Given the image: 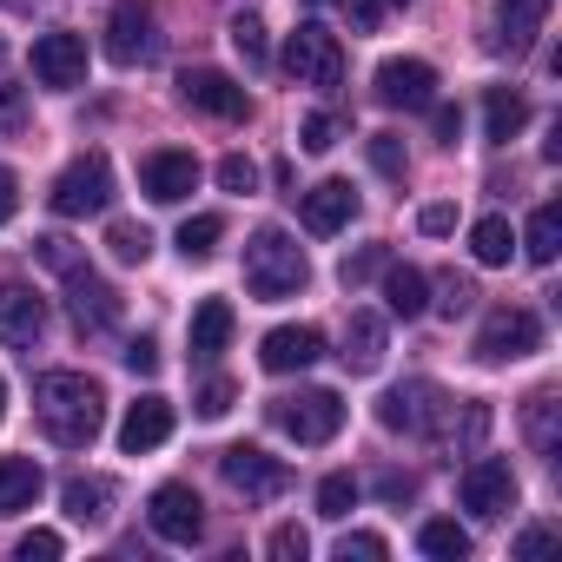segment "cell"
Instances as JSON below:
<instances>
[{"label": "cell", "mask_w": 562, "mask_h": 562, "mask_svg": "<svg viewBox=\"0 0 562 562\" xmlns=\"http://www.w3.org/2000/svg\"><path fill=\"white\" fill-rule=\"evenodd\" d=\"M34 411H41V430L60 450H87L106 430V391L87 371H47L34 384Z\"/></svg>", "instance_id": "6da1fadb"}, {"label": "cell", "mask_w": 562, "mask_h": 562, "mask_svg": "<svg viewBox=\"0 0 562 562\" xmlns=\"http://www.w3.org/2000/svg\"><path fill=\"white\" fill-rule=\"evenodd\" d=\"M245 285H251V299H265V305L299 299V292L312 285V258L299 251V238H292V232L258 225V232H251V245H245Z\"/></svg>", "instance_id": "7a4b0ae2"}, {"label": "cell", "mask_w": 562, "mask_h": 562, "mask_svg": "<svg viewBox=\"0 0 562 562\" xmlns=\"http://www.w3.org/2000/svg\"><path fill=\"white\" fill-rule=\"evenodd\" d=\"M47 205H54L60 218H93V212H106V205H113V159H106V153H80V159L54 179Z\"/></svg>", "instance_id": "3957f363"}, {"label": "cell", "mask_w": 562, "mask_h": 562, "mask_svg": "<svg viewBox=\"0 0 562 562\" xmlns=\"http://www.w3.org/2000/svg\"><path fill=\"white\" fill-rule=\"evenodd\" d=\"M271 424L299 437V443H331L345 430V397L338 391H292V397H271Z\"/></svg>", "instance_id": "277c9868"}, {"label": "cell", "mask_w": 562, "mask_h": 562, "mask_svg": "<svg viewBox=\"0 0 562 562\" xmlns=\"http://www.w3.org/2000/svg\"><path fill=\"white\" fill-rule=\"evenodd\" d=\"M285 67H292L299 87H318V93L345 87V47H338V34L318 27V21H305V27L285 41Z\"/></svg>", "instance_id": "5b68a950"}, {"label": "cell", "mask_w": 562, "mask_h": 562, "mask_svg": "<svg viewBox=\"0 0 562 562\" xmlns=\"http://www.w3.org/2000/svg\"><path fill=\"white\" fill-rule=\"evenodd\" d=\"M218 476H225L245 503H271V496H285V490H292V470L278 463V457H265L258 443H232V450H218Z\"/></svg>", "instance_id": "8992f818"}, {"label": "cell", "mask_w": 562, "mask_h": 562, "mask_svg": "<svg viewBox=\"0 0 562 562\" xmlns=\"http://www.w3.org/2000/svg\"><path fill=\"white\" fill-rule=\"evenodd\" d=\"M529 351H542V318H536V312L503 305V312L483 318V331H476V358H483V364H516V358H529Z\"/></svg>", "instance_id": "52a82bcc"}, {"label": "cell", "mask_w": 562, "mask_h": 562, "mask_svg": "<svg viewBox=\"0 0 562 562\" xmlns=\"http://www.w3.org/2000/svg\"><path fill=\"white\" fill-rule=\"evenodd\" d=\"M450 404H443V391L430 384V378H411V384H391L384 397H378V424L384 430H397V437H424V430H437V417H443Z\"/></svg>", "instance_id": "ba28073f"}, {"label": "cell", "mask_w": 562, "mask_h": 562, "mask_svg": "<svg viewBox=\"0 0 562 562\" xmlns=\"http://www.w3.org/2000/svg\"><path fill=\"white\" fill-rule=\"evenodd\" d=\"M146 522H153V536H159V542L192 549V542L205 536V503H199V490H192V483H159V490L146 496Z\"/></svg>", "instance_id": "9c48e42d"}, {"label": "cell", "mask_w": 562, "mask_h": 562, "mask_svg": "<svg viewBox=\"0 0 562 562\" xmlns=\"http://www.w3.org/2000/svg\"><path fill=\"white\" fill-rule=\"evenodd\" d=\"M457 496H463V509H470V516L496 522V516H509V509H516V470H509L503 457H476V463H463Z\"/></svg>", "instance_id": "30bf717a"}, {"label": "cell", "mask_w": 562, "mask_h": 562, "mask_svg": "<svg viewBox=\"0 0 562 562\" xmlns=\"http://www.w3.org/2000/svg\"><path fill=\"white\" fill-rule=\"evenodd\" d=\"M153 8L146 0H113V14H106V60L113 67H139L153 60Z\"/></svg>", "instance_id": "8fae6325"}, {"label": "cell", "mask_w": 562, "mask_h": 562, "mask_svg": "<svg viewBox=\"0 0 562 562\" xmlns=\"http://www.w3.org/2000/svg\"><path fill=\"white\" fill-rule=\"evenodd\" d=\"M378 100L397 113H430L437 106V67L430 60H384L378 67Z\"/></svg>", "instance_id": "7c38bea8"}, {"label": "cell", "mask_w": 562, "mask_h": 562, "mask_svg": "<svg viewBox=\"0 0 562 562\" xmlns=\"http://www.w3.org/2000/svg\"><path fill=\"white\" fill-rule=\"evenodd\" d=\"M179 100L199 106V113H212V120H245V113H251L245 87H238L232 74H218V67H186V74H179Z\"/></svg>", "instance_id": "4fadbf2b"}, {"label": "cell", "mask_w": 562, "mask_h": 562, "mask_svg": "<svg viewBox=\"0 0 562 562\" xmlns=\"http://www.w3.org/2000/svg\"><path fill=\"white\" fill-rule=\"evenodd\" d=\"M318 358H325V331H318V325H278V331H265V345H258V364H265L271 378L312 371Z\"/></svg>", "instance_id": "5bb4252c"}, {"label": "cell", "mask_w": 562, "mask_h": 562, "mask_svg": "<svg viewBox=\"0 0 562 562\" xmlns=\"http://www.w3.org/2000/svg\"><path fill=\"white\" fill-rule=\"evenodd\" d=\"M34 80L41 87H87V34H41L34 41Z\"/></svg>", "instance_id": "9a60e30c"}, {"label": "cell", "mask_w": 562, "mask_h": 562, "mask_svg": "<svg viewBox=\"0 0 562 562\" xmlns=\"http://www.w3.org/2000/svg\"><path fill=\"white\" fill-rule=\"evenodd\" d=\"M47 338V299L34 285H0V345L34 351Z\"/></svg>", "instance_id": "2e32d148"}, {"label": "cell", "mask_w": 562, "mask_h": 562, "mask_svg": "<svg viewBox=\"0 0 562 562\" xmlns=\"http://www.w3.org/2000/svg\"><path fill=\"white\" fill-rule=\"evenodd\" d=\"M67 312H74L80 331H113L120 325V292L80 265V271H67Z\"/></svg>", "instance_id": "e0dca14e"}, {"label": "cell", "mask_w": 562, "mask_h": 562, "mask_svg": "<svg viewBox=\"0 0 562 562\" xmlns=\"http://www.w3.org/2000/svg\"><path fill=\"white\" fill-rule=\"evenodd\" d=\"M139 186H146L153 205H179V199L199 192V159H192V153H172V146H166V153H146Z\"/></svg>", "instance_id": "ac0fdd59"}, {"label": "cell", "mask_w": 562, "mask_h": 562, "mask_svg": "<svg viewBox=\"0 0 562 562\" xmlns=\"http://www.w3.org/2000/svg\"><path fill=\"white\" fill-rule=\"evenodd\" d=\"M351 212H358V192H351L345 179H325V186L299 192V218H305V232H312V238L345 232V225H351Z\"/></svg>", "instance_id": "d6986e66"}, {"label": "cell", "mask_w": 562, "mask_h": 562, "mask_svg": "<svg viewBox=\"0 0 562 562\" xmlns=\"http://www.w3.org/2000/svg\"><path fill=\"white\" fill-rule=\"evenodd\" d=\"M166 437H172V404H166V397L126 404V417H120V450H126V457H146V450H159Z\"/></svg>", "instance_id": "ffe728a7"}, {"label": "cell", "mask_w": 562, "mask_h": 562, "mask_svg": "<svg viewBox=\"0 0 562 562\" xmlns=\"http://www.w3.org/2000/svg\"><path fill=\"white\" fill-rule=\"evenodd\" d=\"M542 21H549V0H496V47L503 54H529Z\"/></svg>", "instance_id": "44dd1931"}, {"label": "cell", "mask_w": 562, "mask_h": 562, "mask_svg": "<svg viewBox=\"0 0 562 562\" xmlns=\"http://www.w3.org/2000/svg\"><path fill=\"white\" fill-rule=\"evenodd\" d=\"M338 358H345L351 378H371V371L384 364V318H378V312H351V318H345V351H338Z\"/></svg>", "instance_id": "7402d4cb"}, {"label": "cell", "mask_w": 562, "mask_h": 562, "mask_svg": "<svg viewBox=\"0 0 562 562\" xmlns=\"http://www.w3.org/2000/svg\"><path fill=\"white\" fill-rule=\"evenodd\" d=\"M378 278H384V312L391 318H424L430 312V278L417 265H384Z\"/></svg>", "instance_id": "603a6c76"}, {"label": "cell", "mask_w": 562, "mask_h": 562, "mask_svg": "<svg viewBox=\"0 0 562 562\" xmlns=\"http://www.w3.org/2000/svg\"><path fill=\"white\" fill-rule=\"evenodd\" d=\"M41 490H47V476H41V463H34V457H0V516L34 509V503H41Z\"/></svg>", "instance_id": "cb8c5ba5"}, {"label": "cell", "mask_w": 562, "mask_h": 562, "mask_svg": "<svg viewBox=\"0 0 562 562\" xmlns=\"http://www.w3.org/2000/svg\"><path fill=\"white\" fill-rule=\"evenodd\" d=\"M232 331H238L232 305H225V299H205V305L192 312V358H199V364H212V358L232 345Z\"/></svg>", "instance_id": "d4e9b609"}, {"label": "cell", "mask_w": 562, "mask_h": 562, "mask_svg": "<svg viewBox=\"0 0 562 562\" xmlns=\"http://www.w3.org/2000/svg\"><path fill=\"white\" fill-rule=\"evenodd\" d=\"M522 126H529V100L509 93V87H490V93H483V133H490L496 146H509Z\"/></svg>", "instance_id": "484cf974"}, {"label": "cell", "mask_w": 562, "mask_h": 562, "mask_svg": "<svg viewBox=\"0 0 562 562\" xmlns=\"http://www.w3.org/2000/svg\"><path fill=\"white\" fill-rule=\"evenodd\" d=\"M522 251H529V265H555V251H562V205H555V199H542V205L529 212Z\"/></svg>", "instance_id": "4316f807"}, {"label": "cell", "mask_w": 562, "mask_h": 562, "mask_svg": "<svg viewBox=\"0 0 562 562\" xmlns=\"http://www.w3.org/2000/svg\"><path fill=\"white\" fill-rule=\"evenodd\" d=\"M60 496H67V516H74V522H100L106 503H113V483H106V476H67Z\"/></svg>", "instance_id": "83f0119b"}, {"label": "cell", "mask_w": 562, "mask_h": 562, "mask_svg": "<svg viewBox=\"0 0 562 562\" xmlns=\"http://www.w3.org/2000/svg\"><path fill=\"white\" fill-rule=\"evenodd\" d=\"M417 549L437 555V562H463V555H470V529L450 522V516H430V522L417 529Z\"/></svg>", "instance_id": "f1b7e54d"}, {"label": "cell", "mask_w": 562, "mask_h": 562, "mask_svg": "<svg viewBox=\"0 0 562 562\" xmlns=\"http://www.w3.org/2000/svg\"><path fill=\"white\" fill-rule=\"evenodd\" d=\"M218 238H225V218H218V212H199V218L179 225V251H186L192 265H205V258L218 251Z\"/></svg>", "instance_id": "f546056e"}, {"label": "cell", "mask_w": 562, "mask_h": 562, "mask_svg": "<svg viewBox=\"0 0 562 562\" xmlns=\"http://www.w3.org/2000/svg\"><path fill=\"white\" fill-rule=\"evenodd\" d=\"M509 245H516V232H509V218H476V232H470V251H476V265H509Z\"/></svg>", "instance_id": "4dcf8cb0"}, {"label": "cell", "mask_w": 562, "mask_h": 562, "mask_svg": "<svg viewBox=\"0 0 562 562\" xmlns=\"http://www.w3.org/2000/svg\"><path fill=\"white\" fill-rule=\"evenodd\" d=\"M106 245H113V258H120V265H146V258H153V232H146V225H133V218H113Z\"/></svg>", "instance_id": "1f68e13d"}, {"label": "cell", "mask_w": 562, "mask_h": 562, "mask_svg": "<svg viewBox=\"0 0 562 562\" xmlns=\"http://www.w3.org/2000/svg\"><path fill=\"white\" fill-rule=\"evenodd\" d=\"M351 509H358V476H345V470L325 476V483H318V516H325V522H345Z\"/></svg>", "instance_id": "d6a6232c"}, {"label": "cell", "mask_w": 562, "mask_h": 562, "mask_svg": "<svg viewBox=\"0 0 562 562\" xmlns=\"http://www.w3.org/2000/svg\"><path fill=\"white\" fill-rule=\"evenodd\" d=\"M522 424H529V443L549 457V450H555V397H549V391H536V397H529V411H522Z\"/></svg>", "instance_id": "836d02e7"}, {"label": "cell", "mask_w": 562, "mask_h": 562, "mask_svg": "<svg viewBox=\"0 0 562 562\" xmlns=\"http://www.w3.org/2000/svg\"><path fill=\"white\" fill-rule=\"evenodd\" d=\"M225 34H232V47H238V60H245V67H265V54H271V47H265V27H258L251 14H232V27H225Z\"/></svg>", "instance_id": "e575fe53"}, {"label": "cell", "mask_w": 562, "mask_h": 562, "mask_svg": "<svg viewBox=\"0 0 562 562\" xmlns=\"http://www.w3.org/2000/svg\"><path fill=\"white\" fill-rule=\"evenodd\" d=\"M34 251H41V265H54V271H60V278H67V271H80V265H87V251H80V245H74V238H67V232H47V238H34Z\"/></svg>", "instance_id": "d590c367"}, {"label": "cell", "mask_w": 562, "mask_h": 562, "mask_svg": "<svg viewBox=\"0 0 562 562\" xmlns=\"http://www.w3.org/2000/svg\"><path fill=\"white\" fill-rule=\"evenodd\" d=\"M384 265H391V245H364V251H351V258H345V271H338V278H345V285H364V278H378Z\"/></svg>", "instance_id": "8d00e7d4"}, {"label": "cell", "mask_w": 562, "mask_h": 562, "mask_svg": "<svg viewBox=\"0 0 562 562\" xmlns=\"http://www.w3.org/2000/svg\"><path fill=\"white\" fill-rule=\"evenodd\" d=\"M265 549H271L278 562H305V549H312V536H305L299 522H278V529L265 536Z\"/></svg>", "instance_id": "74e56055"}, {"label": "cell", "mask_w": 562, "mask_h": 562, "mask_svg": "<svg viewBox=\"0 0 562 562\" xmlns=\"http://www.w3.org/2000/svg\"><path fill=\"white\" fill-rule=\"evenodd\" d=\"M371 166H378L384 179H404V166H411V159H404V139H397V133H371Z\"/></svg>", "instance_id": "f35d334b"}, {"label": "cell", "mask_w": 562, "mask_h": 562, "mask_svg": "<svg viewBox=\"0 0 562 562\" xmlns=\"http://www.w3.org/2000/svg\"><path fill=\"white\" fill-rule=\"evenodd\" d=\"M470 305H476V285H470V278H457V271H450L443 285H437V312H443V318H463Z\"/></svg>", "instance_id": "ab89813d"}, {"label": "cell", "mask_w": 562, "mask_h": 562, "mask_svg": "<svg viewBox=\"0 0 562 562\" xmlns=\"http://www.w3.org/2000/svg\"><path fill=\"white\" fill-rule=\"evenodd\" d=\"M338 133H345V126H338L331 113H312V120L299 126V146H305V153H331V146H338Z\"/></svg>", "instance_id": "60d3db41"}, {"label": "cell", "mask_w": 562, "mask_h": 562, "mask_svg": "<svg viewBox=\"0 0 562 562\" xmlns=\"http://www.w3.org/2000/svg\"><path fill=\"white\" fill-rule=\"evenodd\" d=\"M218 186H225V192H251V186H258V166H251L245 153H225V159H218Z\"/></svg>", "instance_id": "b9f144b4"}, {"label": "cell", "mask_w": 562, "mask_h": 562, "mask_svg": "<svg viewBox=\"0 0 562 562\" xmlns=\"http://www.w3.org/2000/svg\"><path fill=\"white\" fill-rule=\"evenodd\" d=\"M60 549H67V542H60L54 529H27V536L14 542V555H21V562H54Z\"/></svg>", "instance_id": "7bdbcfd3"}, {"label": "cell", "mask_w": 562, "mask_h": 562, "mask_svg": "<svg viewBox=\"0 0 562 562\" xmlns=\"http://www.w3.org/2000/svg\"><path fill=\"white\" fill-rule=\"evenodd\" d=\"M338 555H345V562H351V555L384 562V555H391V542H384V536H371V529H351V536H338Z\"/></svg>", "instance_id": "ee69618b"}, {"label": "cell", "mask_w": 562, "mask_h": 562, "mask_svg": "<svg viewBox=\"0 0 562 562\" xmlns=\"http://www.w3.org/2000/svg\"><path fill=\"white\" fill-rule=\"evenodd\" d=\"M232 404H238V391H232V384H225V378H212V384H205V391H199V417H212V424H218V417H225V411H232Z\"/></svg>", "instance_id": "f6af8a7d"}, {"label": "cell", "mask_w": 562, "mask_h": 562, "mask_svg": "<svg viewBox=\"0 0 562 562\" xmlns=\"http://www.w3.org/2000/svg\"><path fill=\"white\" fill-rule=\"evenodd\" d=\"M417 232H430V238H443V232H457V205H450V199H437V205H424V212H417Z\"/></svg>", "instance_id": "bcb514c9"}, {"label": "cell", "mask_w": 562, "mask_h": 562, "mask_svg": "<svg viewBox=\"0 0 562 562\" xmlns=\"http://www.w3.org/2000/svg\"><path fill=\"white\" fill-rule=\"evenodd\" d=\"M120 358H126V371H133V378H153V371H159V345H153V338H133Z\"/></svg>", "instance_id": "7dc6e473"}, {"label": "cell", "mask_w": 562, "mask_h": 562, "mask_svg": "<svg viewBox=\"0 0 562 562\" xmlns=\"http://www.w3.org/2000/svg\"><path fill=\"white\" fill-rule=\"evenodd\" d=\"M14 212H21V179H14V166H0V225Z\"/></svg>", "instance_id": "c3c4849f"}, {"label": "cell", "mask_w": 562, "mask_h": 562, "mask_svg": "<svg viewBox=\"0 0 562 562\" xmlns=\"http://www.w3.org/2000/svg\"><path fill=\"white\" fill-rule=\"evenodd\" d=\"M378 496H391V503H411V496H417V483H411L404 470H384V476H378Z\"/></svg>", "instance_id": "681fc988"}, {"label": "cell", "mask_w": 562, "mask_h": 562, "mask_svg": "<svg viewBox=\"0 0 562 562\" xmlns=\"http://www.w3.org/2000/svg\"><path fill=\"white\" fill-rule=\"evenodd\" d=\"M430 120H437V139H443V146H457V133H463V113H457V106H430Z\"/></svg>", "instance_id": "f907efd6"}, {"label": "cell", "mask_w": 562, "mask_h": 562, "mask_svg": "<svg viewBox=\"0 0 562 562\" xmlns=\"http://www.w3.org/2000/svg\"><path fill=\"white\" fill-rule=\"evenodd\" d=\"M549 542H555V529H549V522H536V529H522V536H516V555H542Z\"/></svg>", "instance_id": "816d5d0a"}, {"label": "cell", "mask_w": 562, "mask_h": 562, "mask_svg": "<svg viewBox=\"0 0 562 562\" xmlns=\"http://www.w3.org/2000/svg\"><path fill=\"white\" fill-rule=\"evenodd\" d=\"M345 8H351V21H358V34H371V27L384 21V8H378V0H345Z\"/></svg>", "instance_id": "f5cc1de1"}, {"label": "cell", "mask_w": 562, "mask_h": 562, "mask_svg": "<svg viewBox=\"0 0 562 562\" xmlns=\"http://www.w3.org/2000/svg\"><path fill=\"white\" fill-rule=\"evenodd\" d=\"M14 120H21V100H14V93H0V126H14Z\"/></svg>", "instance_id": "db71d44e"}, {"label": "cell", "mask_w": 562, "mask_h": 562, "mask_svg": "<svg viewBox=\"0 0 562 562\" xmlns=\"http://www.w3.org/2000/svg\"><path fill=\"white\" fill-rule=\"evenodd\" d=\"M0 417H8V378H0Z\"/></svg>", "instance_id": "11a10c76"}, {"label": "cell", "mask_w": 562, "mask_h": 562, "mask_svg": "<svg viewBox=\"0 0 562 562\" xmlns=\"http://www.w3.org/2000/svg\"><path fill=\"white\" fill-rule=\"evenodd\" d=\"M378 8H411V0H378Z\"/></svg>", "instance_id": "9f6ffc18"}]
</instances>
